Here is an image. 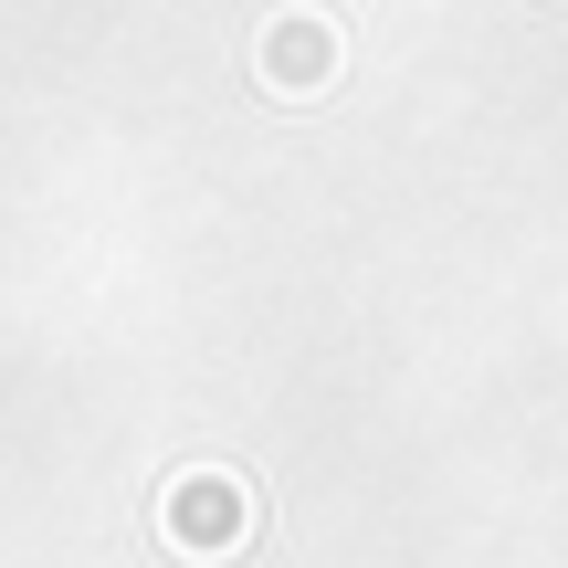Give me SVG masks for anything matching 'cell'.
Here are the masks:
<instances>
[{
	"instance_id": "1",
	"label": "cell",
	"mask_w": 568,
	"mask_h": 568,
	"mask_svg": "<svg viewBox=\"0 0 568 568\" xmlns=\"http://www.w3.org/2000/svg\"><path fill=\"white\" fill-rule=\"evenodd\" d=\"M337 63H347V42H337V21H326V11H274L253 74H264L274 95H326V84H337Z\"/></svg>"
},
{
	"instance_id": "2",
	"label": "cell",
	"mask_w": 568,
	"mask_h": 568,
	"mask_svg": "<svg viewBox=\"0 0 568 568\" xmlns=\"http://www.w3.org/2000/svg\"><path fill=\"white\" fill-rule=\"evenodd\" d=\"M159 516H169V537H180L190 558H232L253 537V495L232 485V474H180Z\"/></svg>"
}]
</instances>
